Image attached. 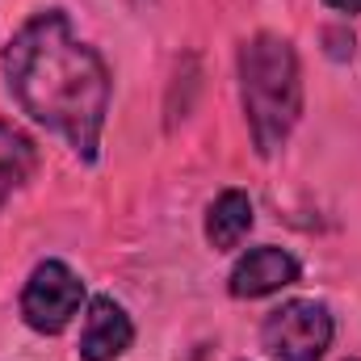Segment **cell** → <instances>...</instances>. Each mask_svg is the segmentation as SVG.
<instances>
[{"label":"cell","instance_id":"1","mask_svg":"<svg viewBox=\"0 0 361 361\" xmlns=\"http://www.w3.org/2000/svg\"><path fill=\"white\" fill-rule=\"evenodd\" d=\"M4 80L38 126L63 135L80 160H97L109 114V72L59 8L30 17L13 34L4 47Z\"/></svg>","mask_w":361,"mask_h":361},{"label":"cell","instance_id":"2","mask_svg":"<svg viewBox=\"0 0 361 361\" xmlns=\"http://www.w3.org/2000/svg\"><path fill=\"white\" fill-rule=\"evenodd\" d=\"M240 92H244V114L248 130L261 156H273L298 114H302V80H298V55L286 38L257 34L240 51Z\"/></svg>","mask_w":361,"mask_h":361},{"label":"cell","instance_id":"3","mask_svg":"<svg viewBox=\"0 0 361 361\" xmlns=\"http://www.w3.org/2000/svg\"><path fill=\"white\" fill-rule=\"evenodd\" d=\"M261 345L273 361H319L332 345V315L315 298H294L269 311Z\"/></svg>","mask_w":361,"mask_h":361},{"label":"cell","instance_id":"4","mask_svg":"<svg viewBox=\"0 0 361 361\" xmlns=\"http://www.w3.org/2000/svg\"><path fill=\"white\" fill-rule=\"evenodd\" d=\"M85 302V281L68 269L63 261H42L30 273L25 290H21V315L34 332H63L72 324V315Z\"/></svg>","mask_w":361,"mask_h":361},{"label":"cell","instance_id":"5","mask_svg":"<svg viewBox=\"0 0 361 361\" xmlns=\"http://www.w3.org/2000/svg\"><path fill=\"white\" fill-rule=\"evenodd\" d=\"M130 341H135L130 315L114 298H92L89 315H85V332H80V357L85 361H114L130 349Z\"/></svg>","mask_w":361,"mask_h":361},{"label":"cell","instance_id":"6","mask_svg":"<svg viewBox=\"0 0 361 361\" xmlns=\"http://www.w3.org/2000/svg\"><path fill=\"white\" fill-rule=\"evenodd\" d=\"M290 281H298V261L286 248H252L231 269V294L235 298H265Z\"/></svg>","mask_w":361,"mask_h":361},{"label":"cell","instance_id":"7","mask_svg":"<svg viewBox=\"0 0 361 361\" xmlns=\"http://www.w3.org/2000/svg\"><path fill=\"white\" fill-rule=\"evenodd\" d=\"M248 227H252V202H248V193L227 189V193H219V197L210 202V214H206V240H210L219 252L235 248V244L248 235Z\"/></svg>","mask_w":361,"mask_h":361},{"label":"cell","instance_id":"8","mask_svg":"<svg viewBox=\"0 0 361 361\" xmlns=\"http://www.w3.org/2000/svg\"><path fill=\"white\" fill-rule=\"evenodd\" d=\"M34 164H38V147L30 135H21L17 126L0 122V206L34 177Z\"/></svg>","mask_w":361,"mask_h":361},{"label":"cell","instance_id":"9","mask_svg":"<svg viewBox=\"0 0 361 361\" xmlns=\"http://www.w3.org/2000/svg\"><path fill=\"white\" fill-rule=\"evenodd\" d=\"M324 4L336 13H361V0H324Z\"/></svg>","mask_w":361,"mask_h":361}]
</instances>
